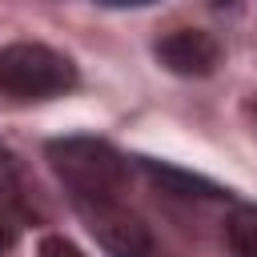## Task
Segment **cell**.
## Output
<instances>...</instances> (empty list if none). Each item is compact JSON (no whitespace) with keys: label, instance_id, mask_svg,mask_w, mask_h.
Instances as JSON below:
<instances>
[{"label":"cell","instance_id":"obj_1","mask_svg":"<svg viewBox=\"0 0 257 257\" xmlns=\"http://www.w3.org/2000/svg\"><path fill=\"white\" fill-rule=\"evenodd\" d=\"M48 165L68 189L72 205L84 201H124L128 161L100 137H60L48 141Z\"/></svg>","mask_w":257,"mask_h":257},{"label":"cell","instance_id":"obj_2","mask_svg":"<svg viewBox=\"0 0 257 257\" xmlns=\"http://www.w3.org/2000/svg\"><path fill=\"white\" fill-rule=\"evenodd\" d=\"M72 84H76V64L64 52L32 40L0 48V92L20 100H44L68 92Z\"/></svg>","mask_w":257,"mask_h":257},{"label":"cell","instance_id":"obj_3","mask_svg":"<svg viewBox=\"0 0 257 257\" xmlns=\"http://www.w3.org/2000/svg\"><path fill=\"white\" fill-rule=\"evenodd\" d=\"M84 217L88 233L100 241L108 257H149L153 253V233L149 225L124 205V201H84L76 205Z\"/></svg>","mask_w":257,"mask_h":257},{"label":"cell","instance_id":"obj_4","mask_svg":"<svg viewBox=\"0 0 257 257\" xmlns=\"http://www.w3.org/2000/svg\"><path fill=\"white\" fill-rule=\"evenodd\" d=\"M157 60L177 76H209L221 64V44L205 28H177L157 44Z\"/></svg>","mask_w":257,"mask_h":257},{"label":"cell","instance_id":"obj_5","mask_svg":"<svg viewBox=\"0 0 257 257\" xmlns=\"http://www.w3.org/2000/svg\"><path fill=\"white\" fill-rule=\"evenodd\" d=\"M0 201H4L8 209H16L20 217H32V221L44 213V209H40V197H36L32 177L24 173L20 157H12L4 145H0Z\"/></svg>","mask_w":257,"mask_h":257},{"label":"cell","instance_id":"obj_6","mask_svg":"<svg viewBox=\"0 0 257 257\" xmlns=\"http://www.w3.org/2000/svg\"><path fill=\"white\" fill-rule=\"evenodd\" d=\"M145 169L153 173V181H161L177 197H225V189L213 185V181H205V177H189L181 169H165V165H153V161H145Z\"/></svg>","mask_w":257,"mask_h":257},{"label":"cell","instance_id":"obj_7","mask_svg":"<svg viewBox=\"0 0 257 257\" xmlns=\"http://www.w3.org/2000/svg\"><path fill=\"white\" fill-rule=\"evenodd\" d=\"M225 233H229V249L237 257H257V205H237Z\"/></svg>","mask_w":257,"mask_h":257},{"label":"cell","instance_id":"obj_8","mask_svg":"<svg viewBox=\"0 0 257 257\" xmlns=\"http://www.w3.org/2000/svg\"><path fill=\"white\" fill-rule=\"evenodd\" d=\"M36 257H88V253H84L80 245H72L68 237H60V233H48V237L40 241Z\"/></svg>","mask_w":257,"mask_h":257},{"label":"cell","instance_id":"obj_9","mask_svg":"<svg viewBox=\"0 0 257 257\" xmlns=\"http://www.w3.org/2000/svg\"><path fill=\"white\" fill-rule=\"evenodd\" d=\"M12 245H16V229H12V225H8L4 217H0V257H4V253H8Z\"/></svg>","mask_w":257,"mask_h":257},{"label":"cell","instance_id":"obj_10","mask_svg":"<svg viewBox=\"0 0 257 257\" xmlns=\"http://www.w3.org/2000/svg\"><path fill=\"white\" fill-rule=\"evenodd\" d=\"M96 4H108V8H145L153 0H96Z\"/></svg>","mask_w":257,"mask_h":257},{"label":"cell","instance_id":"obj_11","mask_svg":"<svg viewBox=\"0 0 257 257\" xmlns=\"http://www.w3.org/2000/svg\"><path fill=\"white\" fill-rule=\"evenodd\" d=\"M213 4H217V8H233L237 0H213Z\"/></svg>","mask_w":257,"mask_h":257},{"label":"cell","instance_id":"obj_12","mask_svg":"<svg viewBox=\"0 0 257 257\" xmlns=\"http://www.w3.org/2000/svg\"><path fill=\"white\" fill-rule=\"evenodd\" d=\"M253 112H257V100H253Z\"/></svg>","mask_w":257,"mask_h":257}]
</instances>
